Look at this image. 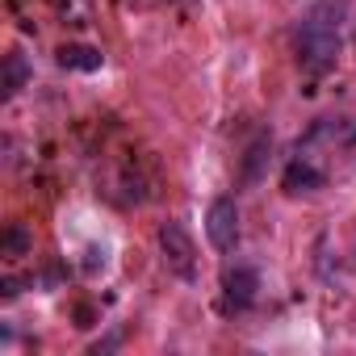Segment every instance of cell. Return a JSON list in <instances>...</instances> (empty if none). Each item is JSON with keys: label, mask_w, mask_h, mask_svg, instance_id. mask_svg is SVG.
Returning <instances> with one entry per match:
<instances>
[{"label": "cell", "mask_w": 356, "mask_h": 356, "mask_svg": "<svg viewBox=\"0 0 356 356\" xmlns=\"http://www.w3.org/2000/svg\"><path fill=\"white\" fill-rule=\"evenodd\" d=\"M30 248H34V239H30V231H26L22 222L5 227V235H0V256L17 260V256H30Z\"/></svg>", "instance_id": "obj_9"}, {"label": "cell", "mask_w": 356, "mask_h": 356, "mask_svg": "<svg viewBox=\"0 0 356 356\" xmlns=\"http://www.w3.org/2000/svg\"><path fill=\"white\" fill-rule=\"evenodd\" d=\"M268 151H273V138H268V134H260V138L248 147V155H243V185H260L264 163H268Z\"/></svg>", "instance_id": "obj_8"}, {"label": "cell", "mask_w": 356, "mask_h": 356, "mask_svg": "<svg viewBox=\"0 0 356 356\" xmlns=\"http://www.w3.org/2000/svg\"><path fill=\"white\" fill-rule=\"evenodd\" d=\"M30 84V63H26V55H9L5 59V76H0V92H5V101H13L22 88Z\"/></svg>", "instance_id": "obj_7"}, {"label": "cell", "mask_w": 356, "mask_h": 356, "mask_svg": "<svg viewBox=\"0 0 356 356\" xmlns=\"http://www.w3.org/2000/svg\"><path fill=\"white\" fill-rule=\"evenodd\" d=\"M281 189L285 193H314V189H323V172L310 159H293L281 176Z\"/></svg>", "instance_id": "obj_5"}, {"label": "cell", "mask_w": 356, "mask_h": 356, "mask_svg": "<svg viewBox=\"0 0 356 356\" xmlns=\"http://www.w3.org/2000/svg\"><path fill=\"white\" fill-rule=\"evenodd\" d=\"M206 239L218 248V252H231L239 243V206L231 197H218L210 210H206Z\"/></svg>", "instance_id": "obj_3"}, {"label": "cell", "mask_w": 356, "mask_h": 356, "mask_svg": "<svg viewBox=\"0 0 356 356\" xmlns=\"http://www.w3.org/2000/svg\"><path fill=\"white\" fill-rule=\"evenodd\" d=\"M339 59V9L335 5H318L314 13H306L302 30H298V63L310 76L331 72Z\"/></svg>", "instance_id": "obj_1"}, {"label": "cell", "mask_w": 356, "mask_h": 356, "mask_svg": "<svg viewBox=\"0 0 356 356\" xmlns=\"http://www.w3.org/2000/svg\"><path fill=\"white\" fill-rule=\"evenodd\" d=\"M348 143H356V130H352V134H348Z\"/></svg>", "instance_id": "obj_10"}, {"label": "cell", "mask_w": 356, "mask_h": 356, "mask_svg": "<svg viewBox=\"0 0 356 356\" xmlns=\"http://www.w3.org/2000/svg\"><path fill=\"white\" fill-rule=\"evenodd\" d=\"M159 252H163V264L181 281H197V248H193V239L181 222L159 227Z\"/></svg>", "instance_id": "obj_2"}, {"label": "cell", "mask_w": 356, "mask_h": 356, "mask_svg": "<svg viewBox=\"0 0 356 356\" xmlns=\"http://www.w3.org/2000/svg\"><path fill=\"white\" fill-rule=\"evenodd\" d=\"M101 63H105V55L97 47H80V42L59 47V67H67V72H97Z\"/></svg>", "instance_id": "obj_6"}, {"label": "cell", "mask_w": 356, "mask_h": 356, "mask_svg": "<svg viewBox=\"0 0 356 356\" xmlns=\"http://www.w3.org/2000/svg\"><path fill=\"white\" fill-rule=\"evenodd\" d=\"M256 289H260V277H256L252 268H231V273L222 277L227 306H235V310H248V306L256 302Z\"/></svg>", "instance_id": "obj_4"}]
</instances>
